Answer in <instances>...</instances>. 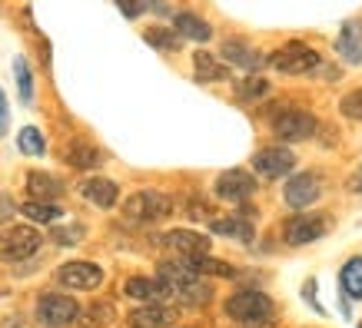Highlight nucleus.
<instances>
[{"mask_svg":"<svg viewBox=\"0 0 362 328\" xmlns=\"http://www.w3.org/2000/svg\"><path fill=\"white\" fill-rule=\"evenodd\" d=\"M339 109H342V116H346V120L362 123V87L352 90V93H346V97L339 99Z\"/></svg>","mask_w":362,"mask_h":328,"instance_id":"obj_29","label":"nucleus"},{"mask_svg":"<svg viewBox=\"0 0 362 328\" xmlns=\"http://www.w3.org/2000/svg\"><path fill=\"white\" fill-rule=\"evenodd\" d=\"M256 193V179L246 169H226L216 176V196L226 202H246Z\"/></svg>","mask_w":362,"mask_h":328,"instance_id":"obj_11","label":"nucleus"},{"mask_svg":"<svg viewBox=\"0 0 362 328\" xmlns=\"http://www.w3.org/2000/svg\"><path fill=\"white\" fill-rule=\"evenodd\" d=\"M110 315H113V305H110V302H100V305L90 308L87 325L90 328H93V325H107V322H110Z\"/></svg>","mask_w":362,"mask_h":328,"instance_id":"obj_30","label":"nucleus"},{"mask_svg":"<svg viewBox=\"0 0 362 328\" xmlns=\"http://www.w3.org/2000/svg\"><path fill=\"white\" fill-rule=\"evenodd\" d=\"M213 232L216 236H230V239L250 242L252 239V222L243 216H230V219H213Z\"/></svg>","mask_w":362,"mask_h":328,"instance_id":"obj_21","label":"nucleus"},{"mask_svg":"<svg viewBox=\"0 0 362 328\" xmlns=\"http://www.w3.org/2000/svg\"><path fill=\"white\" fill-rule=\"evenodd\" d=\"M223 56H226L230 63L243 66V70L259 66V54H256V50H250V47L243 44V40H226V44H223Z\"/></svg>","mask_w":362,"mask_h":328,"instance_id":"obj_23","label":"nucleus"},{"mask_svg":"<svg viewBox=\"0 0 362 328\" xmlns=\"http://www.w3.org/2000/svg\"><path fill=\"white\" fill-rule=\"evenodd\" d=\"M17 146H21L23 156H44V150H47L44 133L37 130V126H23L21 136H17Z\"/></svg>","mask_w":362,"mask_h":328,"instance_id":"obj_25","label":"nucleus"},{"mask_svg":"<svg viewBox=\"0 0 362 328\" xmlns=\"http://www.w3.org/2000/svg\"><path fill=\"white\" fill-rule=\"evenodd\" d=\"M143 11H146L143 4H120V13H127V17H140Z\"/></svg>","mask_w":362,"mask_h":328,"instance_id":"obj_35","label":"nucleus"},{"mask_svg":"<svg viewBox=\"0 0 362 328\" xmlns=\"http://www.w3.org/2000/svg\"><path fill=\"white\" fill-rule=\"evenodd\" d=\"M273 298L266 292H256V288H246V292H236V296L226 298V315L240 325H250V328H259V325H269L273 322Z\"/></svg>","mask_w":362,"mask_h":328,"instance_id":"obj_1","label":"nucleus"},{"mask_svg":"<svg viewBox=\"0 0 362 328\" xmlns=\"http://www.w3.org/2000/svg\"><path fill=\"white\" fill-rule=\"evenodd\" d=\"M143 37H146V44H153L156 50H180V37H176L173 30H166V27H150Z\"/></svg>","mask_w":362,"mask_h":328,"instance_id":"obj_28","label":"nucleus"},{"mask_svg":"<svg viewBox=\"0 0 362 328\" xmlns=\"http://www.w3.org/2000/svg\"><path fill=\"white\" fill-rule=\"evenodd\" d=\"M336 54H339L346 63H352V66L362 63V17L359 20L342 23L339 37H336Z\"/></svg>","mask_w":362,"mask_h":328,"instance_id":"obj_12","label":"nucleus"},{"mask_svg":"<svg viewBox=\"0 0 362 328\" xmlns=\"http://www.w3.org/2000/svg\"><path fill=\"white\" fill-rule=\"evenodd\" d=\"M193 63H197V80H203V83H220V80L230 77V70L223 63H216V56L206 54V50H197Z\"/></svg>","mask_w":362,"mask_h":328,"instance_id":"obj_20","label":"nucleus"},{"mask_svg":"<svg viewBox=\"0 0 362 328\" xmlns=\"http://www.w3.org/2000/svg\"><path fill=\"white\" fill-rule=\"evenodd\" d=\"M123 292H127L130 298L146 302V305H160V298L170 296L156 279H146V275H133V279H127V288H123Z\"/></svg>","mask_w":362,"mask_h":328,"instance_id":"obj_16","label":"nucleus"},{"mask_svg":"<svg viewBox=\"0 0 362 328\" xmlns=\"http://www.w3.org/2000/svg\"><path fill=\"white\" fill-rule=\"evenodd\" d=\"M183 265H187L189 272L197 275H223V279H233L236 275V269L226 262H220V259H209V255H193V259H183Z\"/></svg>","mask_w":362,"mask_h":328,"instance_id":"obj_22","label":"nucleus"},{"mask_svg":"<svg viewBox=\"0 0 362 328\" xmlns=\"http://www.w3.org/2000/svg\"><path fill=\"white\" fill-rule=\"evenodd\" d=\"M359 328H362V325H359Z\"/></svg>","mask_w":362,"mask_h":328,"instance_id":"obj_37","label":"nucleus"},{"mask_svg":"<svg viewBox=\"0 0 362 328\" xmlns=\"http://www.w3.org/2000/svg\"><path fill=\"white\" fill-rule=\"evenodd\" d=\"M13 212H17V206H13V199L7 196V193H0V222H4L7 216H13Z\"/></svg>","mask_w":362,"mask_h":328,"instance_id":"obj_33","label":"nucleus"},{"mask_svg":"<svg viewBox=\"0 0 362 328\" xmlns=\"http://www.w3.org/2000/svg\"><path fill=\"white\" fill-rule=\"evenodd\" d=\"M339 285L346 288L349 298H362V255H356V259H349V262L342 265Z\"/></svg>","mask_w":362,"mask_h":328,"instance_id":"obj_24","label":"nucleus"},{"mask_svg":"<svg viewBox=\"0 0 362 328\" xmlns=\"http://www.w3.org/2000/svg\"><path fill=\"white\" fill-rule=\"evenodd\" d=\"M80 193H83V199H90V202L100 209H113L117 199H120L117 183L107 179V176H90V179H83V183H80Z\"/></svg>","mask_w":362,"mask_h":328,"instance_id":"obj_13","label":"nucleus"},{"mask_svg":"<svg viewBox=\"0 0 362 328\" xmlns=\"http://www.w3.org/2000/svg\"><path fill=\"white\" fill-rule=\"evenodd\" d=\"M7 123H11V109H7V97H4V90H0V136L7 130Z\"/></svg>","mask_w":362,"mask_h":328,"instance_id":"obj_34","label":"nucleus"},{"mask_svg":"<svg viewBox=\"0 0 362 328\" xmlns=\"http://www.w3.org/2000/svg\"><path fill=\"white\" fill-rule=\"evenodd\" d=\"M170 212H173V199L163 196V193H153V189L133 193L123 202V216L133 219V222H156V219H166Z\"/></svg>","mask_w":362,"mask_h":328,"instance_id":"obj_3","label":"nucleus"},{"mask_svg":"<svg viewBox=\"0 0 362 328\" xmlns=\"http://www.w3.org/2000/svg\"><path fill=\"white\" fill-rule=\"evenodd\" d=\"M326 236V219L322 216H313V212H299V216L286 219L283 222V239L289 245H309Z\"/></svg>","mask_w":362,"mask_h":328,"instance_id":"obj_7","label":"nucleus"},{"mask_svg":"<svg viewBox=\"0 0 362 328\" xmlns=\"http://www.w3.org/2000/svg\"><path fill=\"white\" fill-rule=\"evenodd\" d=\"M176 322V312L170 305H140L133 308L127 325L130 328H166Z\"/></svg>","mask_w":362,"mask_h":328,"instance_id":"obj_15","label":"nucleus"},{"mask_svg":"<svg viewBox=\"0 0 362 328\" xmlns=\"http://www.w3.org/2000/svg\"><path fill=\"white\" fill-rule=\"evenodd\" d=\"M273 130L279 140L286 142H299V140H309L316 133V116L306 113V109H283L273 116Z\"/></svg>","mask_w":362,"mask_h":328,"instance_id":"obj_6","label":"nucleus"},{"mask_svg":"<svg viewBox=\"0 0 362 328\" xmlns=\"http://www.w3.org/2000/svg\"><path fill=\"white\" fill-rule=\"evenodd\" d=\"M266 90H269V87H266V80L250 77V80H246V83L240 87V97H263Z\"/></svg>","mask_w":362,"mask_h":328,"instance_id":"obj_31","label":"nucleus"},{"mask_svg":"<svg viewBox=\"0 0 362 328\" xmlns=\"http://www.w3.org/2000/svg\"><path fill=\"white\" fill-rule=\"evenodd\" d=\"M166 245L180 252L183 259H193V255H206L209 252V236H199L193 229H173L166 232Z\"/></svg>","mask_w":362,"mask_h":328,"instance_id":"obj_14","label":"nucleus"},{"mask_svg":"<svg viewBox=\"0 0 362 328\" xmlns=\"http://www.w3.org/2000/svg\"><path fill=\"white\" fill-rule=\"evenodd\" d=\"M356 189H362V173H359V179H356Z\"/></svg>","mask_w":362,"mask_h":328,"instance_id":"obj_36","label":"nucleus"},{"mask_svg":"<svg viewBox=\"0 0 362 328\" xmlns=\"http://www.w3.org/2000/svg\"><path fill=\"white\" fill-rule=\"evenodd\" d=\"M286 202L293 209H309L322 196V183H319V173H296L283 189Z\"/></svg>","mask_w":362,"mask_h":328,"instance_id":"obj_10","label":"nucleus"},{"mask_svg":"<svg viewBox=\"0 0 362 328\" xmlns=\"http://www.w3.org/2000/svg\"><path fill=\"white\" fill-rule=\"evenodd\" d=\"M70 166H77V169H97L103 163V153H100L93 142H83V140H74L66 146V156H64Z\"/></svg>","mask_w":362,"mask_h":328,"instance_id":"obj_18","label":"nucleus"},{"mask_svg":"<svg viewBox=\"0 0 362 328\" xmlns=\"http://www.w3.org/2000/svg\"><path fill=\"white\" fill-rule=\"evenodd\" d=\"M173 27H176V37H187V40H197V44H206L213 37L209 23L203 17H197V13H176Z\"/></svg>","mask_w":362,"mask_h":328,"instance_id":"obj_19","label":"nucleus"},{"mask_svg":"<svg viewBox=\"0 0 362 328\" xmlns=\"http://www.w3.org/2000/svg\"><path fill=\"white\" fill-rule=\"evenodd\" d=\"M269 66H273V70H279V73H286V77H299V73L316 70V66H319V54L309 44L293 40V44L279 47V50L269 56Z\"/></svg>","mask_w":362,"mask_h":328,"instance_id":"obj_4","label":"nucleus"},{"mask_svg":"<svg viewBox=\"0 0 362 328\" xmlns=\"http://www.w3.org/2000/svg\"><path fill=\"white\" fill-rule=\"evenodd\" d=\"M21 212L27 219H33V222H57V219L64 216V212L57 206H50V202H30V199L21 206Z\"/></svg>","mask_w":362,"mask_h":328,"instance_id":"obj_27","label":"nucleus"},{"mask_svg":"<svg viewBox=\"0 0 362 328\" xmlns=\"http://www.w3.org/2000/svg\"><path fill=\"white\" fill-rule=\"evenodd\" d=\"M27 193H30V202H50L64 193V183L50 173H30L27 176Z\"/></svg>","mask_w":362,"mask_h":328,"instance_id":"obj_17","label":"nucleus"},{"mask_svg":"<svg viewBox=\"0 0 362 328\" xmlns=\"http://www.w3.org/2000/svg\"><path fill=\"white\" fill-rule=\"evenodd\" d=\"M252 166L256 173L266 176V179H279V176H289L293 166H296V153L286 150V146H263L259 153L252 156Z\"/></svg>","mask_w":362,"mask_h":328,"instance_id":"obj_8","label":"nucleus"},{"mask_svg":"<svg viewBox=\"0 0 362 328\" xmlns=\"http://www.w3.org/2000/svg\"><path fill=\"white\" fill-rule=\"evenodd\" d=\"M80 232H83V226H70V229H57V242H64V245H74V242L80 239Z\"/></svg>","mask_w":362,"mask_h":328,"instance_id":"obj_32","label":"nucleus"},{"mask_svg":"<svg viewBox=\"0 0 362 328\" xmlns=\"http://www.w3.org/2000/svg\"><path fill=\"white\" fill-rule=\"evenodd\" d=\"M13 77H17L21 99L30 107V99H33V73H30V63H27L23 56H13Z\"/></svg>","mask_w":362,"mask_h":328,"instance_id":"obj_26","label":"nucleus"},{"mask_svg":"<svg viewBox=\"0 0 362 328\" xmlns=\"http://www.w3.org/2000/svg\"><path fill=\"white\" fill-rule=\"evenodd\" d=\"M77 315H80V305L70 296H57V292H50V296H44L40 302H37V322L47 325V328L74 325Z\"/></svg>","mask_w":362,"mask_h":328,"instance_id":"obj_5","label":"nucleus"},{"mask_svg":"<svg viewBox=\"0 0 362 328\" xmlns=\"http://www.w3.org/2000/svg\"><path fill=\"white\" fill-rule=\"evenodd\" d=\"M44 236L33 229V226H11V229L0 232V262H21L30 259L33 252L40 249Z\"/></svg>","mask_w":362,"mask_h":328,"instance_id":"obj_2","label":"nucleus"},{"mask_svg":"<svg viewBox=\"0 0 362 328\" xmlns=\"http://www.w3.org/2000/svg\"><path fill=\"white\" fill-rule=\"evenodd\" d=\"M57 282L64 285V288L90 292V288H100V282H103V269L93 265V262H66V265H60Z\"/></svg>","mask_w":362,"mask_h":328,"instance_id":"obj_9","label":"nucleus"}]
</instances>
